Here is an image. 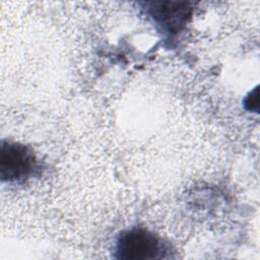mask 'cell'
Instances as JSON below:
<instances>
[{"label":"cell","mask_w":260,"mask_h":260,"mask_svg":"<svg viewBox=\"0 0 260 260\" xmlns=\"http://www.w3.org/2000/svg\"><path fill=\"white\" fill-rule=\"evenodd\" d=\"M161 241L143 229H131L121 234L116 245V257L125 260H146L162 257Z\"/></svg>","instance_id":"1"},{"label":"cell","mask_w":260,"mask_h":260,"mask_svg":"<svg viewBox=\"0 0 260 260\" xmlns=\"http://www.w3.org/2000/svg\"><path fill=\"white\" fill-rule=\"evenodd\" d=\"M37 160L32 151L19 143L2 142L0 177L2 181H22L36 170Z\"/></svg>","instance_id":"2"},{"label":"cell","mask_w":260,"mask_h":260,"mask_svg":"<svg viewBox=\"0 0 260 260\" xmlns=\"http://www.w3.org/2000/svg\"><path fill=\"white\" fill-rule=\"evenodd\" d=\"M185 2H155L151 8L153 17L164 25L178 26L187 16V3Z\"/></svg>","instance_id":"3"},{"label":"cell","mask_w":260,"mask_h":260,"mask_svg":"<svg viewBox=\"0 0 260 260\" xmlns=\"http://www.w3.org/2000/svg\"><path fill=\"white\" fill-rule=\"evenodd\" d=\"M246 109L249 111H258V105H259V94H258V87L253 89L249 92V94L246 96L244 101Z\"/></svg>","instance_id":"4"}]
</instances>
